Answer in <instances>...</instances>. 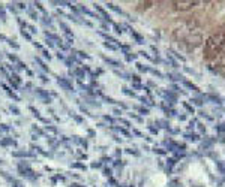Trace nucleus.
<instances>
[{
	"label": "nucleus",
	"mask_w": 225,
	"mask_h": 187,
	"mask_svg": "<svg viewBox=\"0 0 225 187\" xmlns=\"http://www.w3.org/2000/svg\"><path fill=\"white\" fill-rule=\"evenodd\" d=\"M57 83H59V85H62L65 90H74V85L71 84L68 79H65V78H59V79H57Z\"/></svg>",
	"instance_id": "nucleus-1"
},
{
	"label": "nucleus",
	"mask_w": 225,
	"mask_h": 187,
	"mask_svg": "<svg viewBox=\"0 0 225 187\" xmlns=\"http://www.w3.org/2000/svg\"><path fill=\"white\" fill-rule=\"evenodd\" d=\"M36 94H38V96H41V97L45 101V103L51 102V97H50V96H48V93H45L42 88H36Z\"/></svg>",
	"instance_id": "nucleus-2"
},
{
	"label": "nucleus",
	"mask_w": 225,
	"mask_h": 187,
	"mask_svg": "<svg viewBox=\"0 0 225 187\" xmlns=\"http://www.w3.org/2000/svg\"><path fill=\"white\" fill-rule=\"evenodd\" d=\"M0 144L2 145H15V141H12V139H3Z\"/></svg>",
	"instance_id": "nucleus-3"
},
{
	"label": "nucleus",
	"mask_w": 225,
	"mask_h": 187,
	"mask_svg": "<svg viewBox=\"0 0 225 187\" xmlns=\"http://www.w3.org/2000/svg\"><path fill=\"white\" fill-rule=\"evenodd\" d=\"M0 18H2V21H6V14H5L3 6H0Z\"/></svg>",
	"instance_id": "nucleus-4"
},
{
	"label": "nucleus",
	"mask_w": 225,
	"mask_h": 187,
	"mask_svg": "<svg viewBox=\"0 0 225 187\" xmlns=\"http://www.w3.org/2000/svg\"><path fill=\"white\" fill-rule=\"evenodd\" d=\"M8 44H9L11 47H14V48H20V45H18L15 41H11V39H8Z\"/></svg>",
	"instance_id": "nucleus-5"
},
{
	"label": "nucleus",
	"mask_w": 225,
	"mask_h": 187,
	"mask_svg": "<svg viewBox=\"0 0 225 187\" xmlns=\"http://www.w3.org/2000/svg\"><path fill=\"white\" fill-rule=\"evenodd\" d=\"M75 73H77L80 78H84V70H81V69H75Z\"/></svg>",
	"instance_id": "nucleus-6"
},
{
	"label": "nucleus",
	"mask_w": 225,
	"mask_h": 187,
	"mask_svg": "<svg viewBox=\"0 0 225 187\" xmlns=\"http://www.w3.org/2000/svg\"><path fill=\"white\" fill-rule=\"evenodd\" d=\"M9 109H11V111H12V112H14V114H20V109H18L17 106H14V105H11V106H9Z\"/></svg>",
	"instance_id": "nucleus-7"
},
{
	"label": "nucleus",
	"mask_w": 225,
	"mask_h": 187,
	"mask_svg": "<svg viewBox=\"0 0 225 187\" xmlns=\"http://www.w3.org/2000/svg\"><path fill=\"white\" fill-rule=\"evenodd\" d=\"M21 34H23V36H24V37L27 39V41H32V36H30V34L27 33V32H24V30H21Z\"/></svg>",
	"instance_id": "nucleus-8"
},
{
	"label": "nucleus",
	"mask_w": 225,
	"mask_h": 187,
	"mask_svg": "<svg viewBox=\"0 0 225 187\" xmlns=\"http://www.w3.org/2000/svg\"><path fill=\"white\" fill-rule=\"evenodd\" d=\"M36 62H38L41 66H42V69H44V70H48V68L45 66V63H42V60H41V58H36Z\"/></svg>",
	"instance_id": "nucleus-9"
},
{
	"label": "nucleus",
	"mask_w": 225,
	"mask_h": 187,
	"mask_svg": "<svg viewBox=\"0 0 225 187\" xmlns=\"http://www.w3.org/2000/svg\"><path fill=\"white\" fill-rule=\"evenodd\" d=\"M8 57H9V60H12V62H17V63H18V62H20V60H18L17 57H15V55H12V54H9Z\"/></svg>",
	"instance_id": "nucleus-10"
},
{
	"label": "nucleus",
	"mask_w": 225,
	"mask_h": 187,
	"mask_svg": "<svg viewBox=\"0 0 225 187\" xmlns=\"http://www.w3.org/2000/svg\"><path fill=\"white\" fill-rule=\"evenodd\" d=\"M72 166H74V168H80V169H84V165H81V163H74Z\"/></svg>",
	"instance_id": "nucleus-11"
},
{
	"label": "nucleus",
	"mask_w": 225,
	"mask_h": 187,
	"mask_svg": "<svg viewBox=\"0 0 225 187\" xmlns=\"http://www.w3.org/2000/svg\"><path fill=\"white\" fill-rule=\"evenodd\" d=\"M42 54H44V57H45V58H48V60L51 58V55H50V52H48V51H42Z\"/></svg>",
	"instance_id": "nucleus-12"
},
{
	"label": "nucleus",
	"mask_w": 225,
	"mask_h": 187,
	"mask_svg": "<svg viewBox=\"0 0 225 187\" xmlns=\"http://www.w3.org/2000/svg\"><path fill=\"white\" fill-rule=\"evenodd\" d=\"M29 14H30V17L33 18V19H38V14H35V12H33V11H30V12H29Z\"/></svg>",
	"instance_id": "nucleus-13"
},
{
	"label": "nucleus",
	"mask_w": 225,
	"mask_h": 187,
	"mask_svg": "<svg viewBox=\"0 0 225 187\" xmlns=\"http://www.w3.org/2000/svg\"><path fill=\"white\" fill-rule=\"evenodd\" d=\"M27 27H29V30H30L32 33H35V32H36V29L33 27V26H27Z\"/></svg>",
	"instance_id": "nucleus-14"
},
{
	"label": "nucleus",
	"mask_w": 225,
	"mask_h": 187,
	"mask_svg": "<svg viewBox=\"0 0 225 187\" xmlns=\"http://www.w3.org/2000/svg\"><path fill=\"white\" fill-rule=\"evenodd\" d=\"M57 57H59V58H62V60L65 58V55H63V52H57Z\"/></svg>",
	"instance_id": "nucleus-15"
},
{
	"label": "nucleus",
	"mask_w": 225,
	"mask_h": 187,
	"mask_svg": "<svg viewBox=\"0 0 225 187\" xmlns=\"http://www.w3.org/2000/svg\"><path fill=\"white\" fill-rule=\"evenodd\" d=\"M36 6H38V9H39V11H44V8H42V6H41V3H35Z\"/></svg>",
	"instance_id": "nucleus-16"
},
{
	"label": "nucleus",
	"mask_w": 225,
	"mask_h": 187,
	"mask_svg": "<svg viewBox=\"0 0 225 187\" xmlns=\"http://www.w3.org/2000/svg\"><path fill=\"white\" fill-rule=\"evenodd\" d=\"M47 45H48V47H53V45H54V44H53L51 41H47Z\"/></svg>",
	"instance_id": "nucleus-17"
},
{
	"label": "nucleus",
	"mask_w": 225,
	"mask_h": 187,
	"mask_svg": "<svg viewBox=\"0 0 225 187\" xmlns=\"http://www.w3.org/2000/svg\"><path fill=\"white\" fill-rule=\"evenodd\" d=\"M74 117H75V120H77V121H81V117H78V115H75V114H74Z\"/></svg>",
	"instance_id": "nucleus-18"
},
{
	"label": "nucleus",
	"mask_w": 225,
	"mask_h": 187,
	"mask_svg": "<svg viewBox=\"0 0 225 187\" xmlns=\"http://www.w3.org/2000/svg\"><path fill=\"white\" fill-rule=\"evenodd\" d=\"M14 187H21V184H20V183H15V186Z\"/></svg>",
	"instance_id": "nucleus-19"
},
{
	"label": "nucleus",
	"mask_w": 225,
	"mask_h": 187,
	"mask_svg": "<svg viewBox=\"0 0 225 187\" xmlns=\"http://www.w3.org/2000/svg\"><path fill=\"white\" fill-rule=\"evenodd\" d=\"M72 187H80V184H72Z\"/></svg>",
	"instance_id": "nucleus-20"
}]
</instances>
